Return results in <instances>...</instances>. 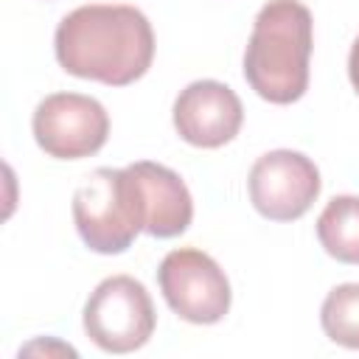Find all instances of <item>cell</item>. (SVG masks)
Segmentation results:
<instances>
[{
  "label": "cell",
  "instance_id": "obj_1",
  "mask_svg": "<svg viewBox=\"0 0 359 359\" xmlns=\"http://www.w3.org/2000/svg\"><path fill=\"white\" fill-rule=\"evenodd\" d=\"M53 48L65 73L126 87L151 67L154 31L135 6L93 3L62 17Z\"/></svg>",
  "mask_w": 359,
  "mask_h": 359
},
{
  "label": "cell",
  "instance_id": "obj_2",
  "mask_svg": "<svg viewBox=\"0 0 359 359\" xmlns=\"http://www.w3.org/2000/svg\"><path fill=\"white\" fill-rule=\"evenodd\" d=\"M314 20L300 0H269L244 50V79L269 104H294L309 90Z\"/></svg>",
  "mask_w": 359,
  "mask_h": 359
},
{
  "label": "cell",
  "instance_id": "obj_3",
  "mask_svg": "<svg viewBox=\"0 0 359 359\" xmlns=\"http://www.w3.org/2000/svg\"><path fill=\"white\" fill-rule=\"evenodd\" d=\"M73 222L93 252L129 250L143 230V208L129 168H95L73 194Z\"/></svg>",
  "mask_w": 359,
  "mask_h": 359
},
{
  "label": "cell",
  "instance_id": "obj_4",
  "mask_svg": "<svg viewBox=\"0 0 359 359\" xmlns=\"http://www.w3.org/2000/svg\"><path fill=\"white\" fill-rule=\"evenodd\" d=\"M154 306L146 286L129 275L101 280L84 303V331L107 353H132L154 334Z\"/></svg>",
  "mask_w": 359,
  "mask_h": 359
},
{
  "label": "cell",
  "instance_id": "obj_5",
  "mask_svg": "<svg viewBox=\"0 0 359 359\" xmlns=\"http://www.w3.org/2000/svg\"><path fill=\"white\" fill-rule=\"evenodd\" d=\"M160 292L168 309L194 325H213L230 311V280L224 269L202 250H171L157 269Z\"/></svg>",
  "mask_w": 359,
  "mask_h": 359
},
{
  "label": "cell",
  "instance_id": "obj_6",
  "mask_svg": "<svg viewBox=\"0 0 359 359\" xmlns=\"http://www.w3.org/2000/svg\"><path fill=\"white\" fill-rule=\"evenodd\" d=\"M34 140L56 160H81L95 154L109 137L107 109L81 93L45 95L34 109Z\"/></svg>",
  "mask_w": 359,
  "mask_h": 359
},
{
  "label": "cell",
  "instance_id": "obj_7",
  "mask_svg": "<svg viewBox=\"0 0 359 359\" xmlns=\"http://www.w3.org/2000/svg\"><path fill=\"white\" fill-rule=\"evenodd\" d=\"M247 188L252 208L264 219L294 222L314 205L320 194V171L306 154L275 149L252 163Z\"/></svg>",
  "mask_w": 359,
  "mask_h": 359
},
{
  "label": "cell",
  "instance_id": "obj_8",
  "mask_svg": "<svg viewBox=\"0 0 359 359\" xmlns=\"http://www.w3.org/2000/svg\"><path fill=\"white\" fill-rule=\"evenodd\" d=\"M244 121V107L238 95L213 79L191 81L180 90L174 101V129L177 135L199 149H219L230 143Z\"/></svg>",
  "mask_w": 359,
  "mask_h": 359
},
{
  "label": "cell",
  "instance_id": "obj_9",
  "mask_svg": "<svg viewBox=\"0 0 359 359\" xmlns=\"http://www.w3.org/2000/svg\"><path fill=\"white\" fill-rule=\"evenodd\" d=\"M126 168L137 185L143 208V233L154 238H174L185 233L194 219V199L180 174L151 160H140Z\"/></svg>",
  "mask_w": 359,
  "mask_h": 359
},
{
  "label": "cell",
  "instance_id": "obj_10",
  "mask_svg": "<svg viewBox=\"0 0 359 359\" xmlns=\"http://www.w3.org/2000/svg\"><path fill=\"white\" fill-rule=\"evenodd\" d=\"M317 238L331 258L359 264V196H334L317 219Z\"/></svg>",
  "mask_w": 359,
  "mask_h": 359
},
{
  "label": "cell",
  "instance_id": "obj_11",
  "mask_svg": "<svg viewBox=\"0 0 359 359\" xmlns=\"http://www.w3.org/2000/svg\"><path fill=\"white\" fill-rule=\"evenodd\" d=\"M320 325L331 342L359 351V283H339L325 294Z\"/></svg>",
  "mask_w": 359,
  "mask_h": 359
},
{
  "label": "cell",
  "instance_id": "obj_12",
  "mask_svg": "<svg viewBox=\"0 0 359 359\" xmlns=\"http://www.w3.org/2000/svg\"><path fill=\"white\" fill-rule=\"evenodd\" d=\"M348 79H351L353 90L359 93V36L353 39V45H351V53H348Z\"/></svg>",
  "mask_w": 359,
  "mask_h": 359
}]
</instances>
